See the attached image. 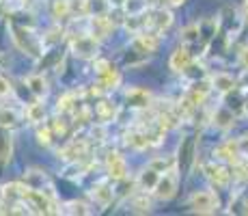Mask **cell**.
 Here are the masks:
<instances>
[{
  "label": "cell",
  "instance_id": "3957f363",
  "mask_svg": "<svg viewBox=\"0 0 248 216\" xmlns=\"http://www.w3.org/2000/svg\"><path fill=\"white\" fill-rule=\"evenodd\" d=\"M154 193L158 199H164V201L173 199L175 193H177V171H175V166L162 173L158 184H155V188H154Z\"/></svg>",
  "mask_w": 248,
  "mask_h": 216
},
{
  "label": "cell",
  "instance_id": "d6986e66",
  "mask_svg": "<svg viewBox=\"0 0 248 216\" xmlns=\"http://www.w3.org/2000/svg\"><path fill=\"white\" fill-rule=\"evenodd\" d=\"M26 84L31 86V91L37 95V98H44V95L47 93V83L44 76H28Z\"/></svg>",
  "mask_w": 248,
  "mask_h": 216
},
{
  "label": "cell",
  "instance_id": "e0dca14e",
  "mask_svg": "<svg viewBox=\"0 0 248 216\" xmlns=\"http://www.w3.org/2000/svg\"><path fill=\"white\" fill-rule=\"evenodd\" d=\"M112 195H114V190L110 188V186H106V184H95L93 190H91V197H93V199L97 201L102 208H106V205L110 203Z\"/></svg>",
  "mask_w": 248,
  "mask_h": 216
},
{
  "label": "cell",
  "instance_id": "1f68e13d",
  "mask_svg": "<svg viewBox=\"0 0 248 216\" xmlns=\"http://www.w3.org/2000/svg\"><path fill=\"white\" fill-rule=\"evenodd\" d=\"M240 63L244 65V69H248V46L242 48V52H240Z\"/></svg>",
  "mask_w": 248,
  "mask_h": 216
},
{
  "label": "cell",
  "instance_id": "d4e9b609",
  "mask_svg": "<svg viewBox=\"0 0 248 216\" xmlns=\"http://www.w3.org/2000/svg\"><path fill=\"white\" fill-rule=\"evenodd\" d=\"M63 212H67V214H89V210H87V205H84V203H78V201H69V203L65 205Z\"/></svg>",
  "mask_w": 248,
  "mask_h": 216
},
{
  "label": "cell",
  "instance_id": "30bf717a",
  "mask_svg": "<svg viewBox=\"0 0 248 216\" xmlns=\"http://www.w3.org/2000/svg\"><path fill=\"white\" fill-rule=\"evenodd\" d=\"M13 156V134L7 126L0 123V165L9 162Z\"/></svg>",
  "mask_w": 248,
  "mask_h": 216
},
{
  "label": "cell",
  "instance_id": "6da1fadb",
  "mask_svg": "<svg viewBox=\"0 0 248 216\" xmlns=\"http://www.w3.org/2000/svg\"><path fill=\"white\" fill-rule=\"evenodd\" d=\"M11 33H13V41L17 43V48H20V50L28 52V54H32V56H39L41 54V41H39V37H37L32 31H28V28H24V26H16V24H13Z\"/></svg>",
  "mask_w": 248,
  "mask_h": 216
},
{
  "label": "cell",
  "instance_id": "7a4b0ae2",
  "mask_svg": "<svg viewBox=\"0 0 248 216\" xmlns=\"http://www.w3.org/2000/svg\"><path fill=\"white\" fill-rule=\"evenodd\" d=\"M220 201H218V195L212 193V190H199L190 197V208L199 214H212L218 210Z\"/></svg>",
  "mask_w": 248,
  "mask_h": 216
},
{
  "label": "cell",
  "instance_id": "8d00e7d4",
  "mask_svg": "<svg viewBox=\"0 0 248 216\" xmlns=\"http://www.w3.org/2000/svg\"><path fill=\"white\" fill-rule=\"evenodd\" d=\"M0 2H7V0H0Z\"/></svg>",
  "mask_w": 248,
  "mask_h": 216
},
{
  "label": "cell",
  "instance_id": "9a60e30c",
  "mask_svg": "<svg viewBox=\"0 0 248 216\" xmlns=\"http://www.w3.org/2000/svg\"><path fill=\"white\" fill-rule=\"evenodd\" d=\"M112 24L104 13H97V16L91 17V31H93V37H106L110 33Z\"/></svg>",
  "mask_w": 248,
  "mask_h": 216
},
{
  "label": "cell",
  "instance_id": "836d02e7",
  "mask_svg": "<svg viewBox=\"0 0 248 216\" xmlns=\"http://www.w3.org/2000/svg\"><path fill=\"white\" fill-rule=\"evenodd\" d=\"M169 2H170V4H175V7H179V4H184L186 0H169Z\"/></svg>",
  "mask_w": 248,
  "mask_h": 216
},
{
  "label": "cell",
  "instance_id": "9c48e42d",
  "mask_svg": "<svg viewBox=\"0 0 248 216\" xmlns=\"http://www.w3.org/2000/svg\"><path fill=\"white\" fill-rule=\"evenodd\" d=\"M160 46V39H158V33H151V31H145V33H136L134 37V48L138 52H155Z\"/></svg>",
  "mask_w": 248,
  "mask_h": 216
},
{
  "label": "cell",
  "instance_id": "e575fe53",
  "mask_svg": "<svg viewBox=\"0 0 248 216\" xmlns=\"http://www.w3.org/2000/svg\"><path fill=\"white\" fill-rule=\"evenodd\" d=\"M246 20H248V0H246Z\"/></svg>",
  "mask_w": 248,
  "mask_h": 216
},
{
  "label": "cell",
  "instance_id": "cb8c5ba5",
  "mask_svg": "<svg viewBox=\"0 0 248 216\" xmlns=\"http://www.w3.org/2000/svg\"><path fill=\"white\" fill-rule=\"evenodd\" d=\"M149 166H151V169H155V171H160V173H164V171L173 169L175 162L173 160H164V158H155V160L149 162Z\"/></svg>",
  "mask_w": 248,
  "mask_h": 216
},
{
  "label": "cell",
  "instance_id": "ba28073f",
  "mask_svg": "<svg viewBox=\"0 0 248 216\" xmlns=\"http://www.w3.org/2000/svg\"><path fill=\"white\" fill-rule=\"evenodd\" d=\"M151 93L147 89H140V86H134V89L125 91V102L130 108H149L151 106Z\"/></svg>",
  "mask_w": 248,
  "mask_h": 216
},
{
  "label": "cell",
  "instance_id": "83f0119b",
  "mask_svg": "<svg viewBox=\"0 0 248 216\" xmlns=\"http://www.w3.org/2000/svg\"><path fill=\"white\" fill-rule=\"evenodd\" d=\"M52 134H54V132H52L50 126H44V128L37 130V138H39L41 145H50V143H52Z\"/></svg>",
  "mask_w": 248,
  "mask_h": 216
},
{
  "label": "cell",
  "instance_id": "603a6c76",
  "mask_svg": "<svg viewBox=\"0 0 248 216\" xmlns=\"http://www.w3.org/2000/svg\"><path fill=\"white\" fill-rule=\"evenodd\" d=\"M132 205H134L136 212H149V210H151V201H149V197H147V190L142 195H138L136 199L132 201Z\"/></svg>",
  "mask_w": 248,
  "mask_h": 216
},
{
  "label": "cell",
  "instance_id": "4316f807",
  "mask_svg": "<svg viewBox=\"0 0 248 216\" xmlns=\"http://www.w3.org/2000/svg\"><path fill=\"white\" fill-rule=\"evenodd\" d=\"M235 147H237V153H240L242 160H248V134H244V136L237 138Z\"/></svg>",
  "mask_w": 248,
  "mask_h": 216
},
{
  "label": "cell",
  "instance_id": "484cf974",
  "mask_svg": "<svg viewBox=\"0 0 248 216\" xmlns=\"http://www.w3.org/2000/svg\"><path fill=\"white\" fill-rule=\"evenodd\" d=\"M54 16L56 17H67L69 16V0H56L54 2Z\"/></svg>",
  "mask_w": 248,
  "mask_h": 216
},
{
  "label": "cell",
  "instance_id": "f546056e",
  "mask_svg": "<svg viewBox=\"0 0 248 216\" xmlns=\"http://www.w3.org/2000/svg\"><path fill=\"white\" fill-rule=\"evenodd\" d=\"M11 93H13L11 83H9L7 78H2V76H0V98H7V95H11Z\"/></svg>",
  "mask_w": 248,
  "mask_h": 216
},
{
  "label": "cell",
  "instance_id": "f1b7e54d",
  "mask_svg": "<svg viewBox=\"0 0 248 216\" xmlns=\"http://www.w3.org/2000/svg\"><path fill=\"white\" fill-rule=\"evenodd\" d=\"M17 119V115L13 113V110H0V123H2V126H7V123H13Z\"/></svg>",
  "mask_w": 248,
  "mask_h": 216
},
{
  "label": "cell",
  "instance_id": "d6a6232c",
  "mask_svg": "<svg viewBox=\"0 0 248 216\" xmlns=\"http://www.w3.org/2000/svg\"><path fill=\"white\" fill-rule=\"evenodd\" d=\"M127 0H108V4H112V7H121V4H125Z\"/></svg>",
  "mask_w": 248,
  "mask_h": 216
},
{
  "label": "cell",
  "instance_id": "277c9868",
  "mask_svg": "<svg viewBox=\"0 0 248 216\" xmlns=\"http://www.w3.org/2000/svg\"><path fill=\"white\" fill-rule=\"evenodd\" d=\"M97 39L93 35H78L71 39V50L80 59H93L97 54Z\"/></svg>",
  "mask_w": 248,
  "mask_h": 216
},
{
  "label": "cell",
  "instance_id": "8992f818",
  "mask_svg": "<svg viewBox=\"0 0 248 216\" xmlns=\"http://www.w3.org/2000/svg\"><path fill=\"white\" fill-rule=\"evenodd\" d=\"M95 69H97L99 84H102L104 89H114V86H119V83H121L119 71L114 69L108 61H97V63H95Z\"/></svg>",
  "mask_w": 248,
  "mask_h": 216
},
{
  "label": "cell",
  "instance_id": "ac0fdd59",
  "mask_svg": "<svg viewBox=\"0 0 248 216\" xmlns=\"http://www.w3.org/2000/svg\"><path fill=\"white\" fill-rule=\"evenodd\" d=\"M214 123H216L218 128L227 130V128H231L233 123H235V115H233V110L222 106L220 110H216V115H214Z\"/></svg>",
  "mask_w": 248,
  "mask_h": 216
},
{
  "label": "cell",
  "instance_id": "ffe728a7",
  "mask_svg": "<svg viewBox=\"0 0 248 216\" xmlns=\"http://www.w3.org/2000/svg\"><path fill=\"white\" fill-rule=\"evenodd\" d=\"M26 119L31 123H41L46 119V106L41 102H35L26 108Z\"/></svg>",
  "mask_w": 248,
  "mask_h": 216
},
{
  "label": "cell",
  "instance_id": "5bb4252c",
  "mask_svg": "<svg viewBox=\"0 0 248 216\" xmlns=\"http://www.w3.org/2000/svg\"><path fill=\"white\" fill-rule=\"evenodd\" d=\"M160 175H162L160 171L147 166V169L138 175V188H140V190H154L155 184H158V180H160Z\"/></svg>",
  "mask_w": 248,
  "mask_h": 216
},
{
  "label": "cell",
  "instance_id": "2e32d148",
  "mask_svg": "<svg viewBox=\"0 0 248 216\" xmlns=\"http://www.w3.org/2000/svg\"><path fill=\"white\" fill-rule=\"evenodd\" d=\"M212 86L216 91H220L222 95L227 93H233L235 91V80H233V76H227V74H216L212 78Z\"/></svg>",
  "mask_w": 248,
  "mask_h": 216
},
{
  "label": "cell",
  "instance_id": "4dcf8cb0",
  "mask_svg": "<svg viewBox=\"0 0 248 216\" xmlns=\"http://www.w3.org/2000/svg\"><path fill=\"white\" fill-rule=\"evenodd\" d=\"M52 132H54V134H65V132H67V123H65L63 121V119H54V123H52Z\"/></svg>",
  "mask_w": 248,
  "mask_h": 216
},
{
  "label": "cell",
  "instance_id": "5b68a950",
  "mask_svg": "<svg viewBox=\"0 0 248 216\" xmlns=\"http://www.w3.org/2000/svg\"><path fill=\"white\" fill-rule=\"evenodd\" d=\"M145 16H147V31L151 33H162L173 22V16L166 9H151V11H145Z\"/></svg>",
  "mask_w": 248,
  "mask_h": 216
},
{
  "label": "cell",
  "instance_id": "44dd1931",
  "mask_svg": "<svg viewBox=\"0 0 248 216\" xmlns=\"http://www.w3.org/2000/svg\"><path fill=\"white\" fill-rule=\"evenodd\" d=\"M59 113H76L78 110V100H76V93H65L63 98L59 100V106H56Z\"/></svg>",
  "mask_w": 248,
  "mask_h": 216
},
{
  "label": "cell",
  "instance_id": "d590c367",
  "mask_svg": "<svg viewBox=\"0 0 248 216\" xmlns=\"http://www.w3.org/2000/svg\"><path fill=\"white\" fill-rule=\"evenodd\" d=\"M246 113H248V104H246Z\"/></svg>",
  "mask_w": 248,
  "mask_h": 216
},
{
  "label": "cell",
  "instance_id": "7402d4cb",
  "mask_svg": "<svg viewBox=\"0 0 248 216\" xmlns=\"http://www.w3.org/2000/svg\"><path fill=\"white\" fill-rule=\"evenodd\" d=\"M97 115L104 119V121H112L114 115H117V108H114L110 102H99L97 104Z\"/></svg>",
  "mask_w": 248,
  "mask_h": 216
},
{
  "label": "cell",
  "instance_id": "8fae6325",
  "mask_svg": "<svg viewBox=\"0 0 248 216\" xmlns=\"http://www.w3.org/2000/svg\"><path fill=\"white\" fill-rule=\"evenodd\" d=\"M205 171H207V177L214 182L216 186H220V188H225V186L231 182V173L227 171V166L218 165V162H212V165L205 166Z\"/></svg>",
  "mask_w": 248,
  "mask_h": 216
},
{
  "label": "cell",
  "instance_id": "4fadbf2b",
  "mask_svg": "<svg viewBox=\"0 0 248 216\" xmlns=\"http://www.w3.org/2000/svg\"><path fill=\"white\" fill-rule=\"evenodd\" d=\"M190 52H188V46H181L177 48V50L170 54V69H175V71H186L190 67Z\"/></svg>",
  "mask_w": 248,
  "mask_h": 216
},
{
  "label": "cell",
  "instance_id": "52a82bcc",
  "mask_svg": "<svg viewBox=\"0 0 248 216\" xmlns=\"http://www.w3.org/2000/svg\"><path fill=\"white\" fill-rule=\"evenodd\" d=\"M106 171H108V175H110L112 180L123 182L127 177V162L123 160L117 151H110L108 153V158H106Z\"/></svg>",
  "mask_w": 248,
  "mask_h": 216
},
{
  "label": "cell",
  "instance_id": "7c38bea8",
  "mask_svg": "<svg viewBox=\"0 0 248 216\" xmlns=\"http://www.w3.org/2000/svg\"><path fill=\"white\" fill-rule=\"evenodd\" d=\"M82 156H87V141L84 138H74L61 151V158H65V160H80Z\"/></svg>",
  "mask_w": 248,
  "mask_h": 216
}]
</instances>
